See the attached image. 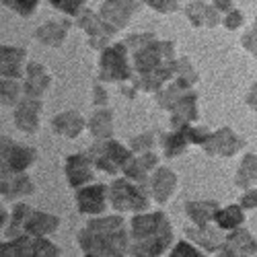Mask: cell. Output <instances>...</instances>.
<instances>
[{
    "label": "cell",
    "mask_w": 257,
    "mask_h": 257,
    "mask_svg": "<svg viewBox=\"0 0 257 257\" xmlns=\"http://www.w3.org/2000/svg\"><path fill=\"white\" fill-rule=\"evenodd\" d=\"M245 220L243 214V206H226V208H218L216 216H214V222H216L218 228L222 230H234L239 228Z\"/></svg>",
    "instance_id": "29"
},
{
    "label": "cell",
    "mask_w": 257,
    "mask_h": 257,
    "mask_svg": "<svg viewBox=\"0 0 257 257\" xmlns=\"http://www.w3.org/2000/svg\"><path fill=\"white\" fill-rule=\"evenodd\" d=\"M0 58H3V78H21V74H23L25 50L3 46L0 48Z\"/></svg>",
    "instance_id": "23"
},
{
    "label": "cell",
    "mask_w": 257,
    "mask_h": 257,
    "mask_svg": "<svg viewBox=\"0 0 257 257\" xmlns=\"http://www.w3.org/2000/svg\"><path fill=\"white\" fill-rule=\"evenodd\" d=\"M175 187H177V177L171 169L159 167L153 173V177H151V196L159 204H165L171 196H173Z\"/></svg>",
    "instance_id": "17"
},
{
    "label": "cell",
    "mask_w": 257,
    "mask_h": 257,
    "mask_svg": "<svg viewBox=\"0 0 257 257\" xmlns=\"http://www.w3.org/2000/svg\"><path fill=\"white\" fill-rule=\"evenodd\" d=\"M31 214V208L27 204H17L11 212V216H9V228H7V237L15 239L19 237L21 232H23V226H25V220L27 216Z\"/></svg>",
    "instance_id": "33"
},
{
    "label": "cell",
    "mask_w": 257,
    "mask_h": 257,
    "mask_svg": "<svg viewBox=\"0 0 257 257\" xmlns=\"http://www.w3.org/2000/svg\"><path fill=\"white\" fill-rule=\"evenodd\" d=\"M241 206L243 208H247V210H253V208H257V189H247L245 194H243V198H241Z\"/></svg>",
    "instance_id": "43"
},
{
    "label": "cell",
    "mask_w": 257,
    "mask_h": 257,
    "mask_svg": "<svg viewBox=\"0 0 257 257\" xmlns=\"http://www.w3.org/2000/svg\"><path fill=\"white\" fill-rule=\"evenodd\" d=\"M125 46L132 50L134 58V89L159 91L171 76H175L177 60L173 41H161L151 33H140L127 37Z\"/></svg>",
    "instance_id": "1"
},
{
    "label": "cell",
    "mask_w": 257,
    "mask_h": 257,
    "mask_svg": "<svg viewBox=\"0 0 257 257\" xmlns=\"http://www.w3.org/2000/svg\"><path fill=\"white\" fill-rule=\"evenodd\" d=\"M241 148H243V140L230 127H222V130L210 134L208 140L204 142V151L210 157H232Z\"/></svg>",
    "instance_id": "11"
},
{
    "label": "cell",
    "mask_w": 257,
    "mask_h": 257,
    "mask_svg": "<svg viewBox=\"0 0 257 257\" xmlns=\"http://www.w3.org/2000/svg\"><path fill=\"white\" fill-rule=\"evenodd\" d=\"M0 187H3V198H7V200H15V198H21V196L33 194V183H31L29 175H25L23 171L17 173V171L3 169V181H0Z\"/></svg>",
    "instance_id": "16"
},
{
    "label": "cell",
    "mask_w": 257,
    "mask_h": 257,
    "mask_svg": "<svg viewBox=\"0 0 257 257\" xmlns=\"http://www.w3.org/2000/svg\"><path fill=\"white\" fill-rule=\"evenodd\" d=\"M234 185L249 189L253 185H257V157L255 155H245L241 161V167L237 171V177H234Z\"/></svg>",
    "instance_id": "31"
},
{
    "label": "cell",
    "mask_w": 257,
    "mask_h": 257,
    "mask_svg": "<svg viewBox=\"0 0 257 257\" xmlns=\"http://www.w3.org/2000/svg\"><path fill=\"white\" fill-rule=\"evenodd\" d=\"M185 234L194 243L202 245L204 251H210V253L212 251H218L220 245H222V241H224L220 234H218V230L212 228L210 224L208 226H187L185 228Z\"/></svg>",
    "instance_id": "24"
},
{
    "label": "cell",
    "mask_w": 257,
    "mask_h": 257,
    "mask_svg": "<svg viewBox=\"0 0 257 257\" xmlns=\"http://www.w3.org/2000/svg\"><path fill=\"white\" fill-rule=\"evenodd\" d=\"M111 119H113V115H111V111H107V109L95 113L93 119L89 121L91 134H93L97 140L111 138V134H113V121H111Z\"/></svg>",
    "instance_id": "32"
},
{
    "label": "cell",
    "mask_w": 257,
    "mask_h": 257,
    "mask_svg": "<svg viewBox=\"0 0 257 257\" xmlns=\"http://www.w3.org/2000/svg\"><path fill=\"white\" fill-rule=\"evenodd\" d=\"M89 157L93 159L95 167L105 171V173H117L119 169L125 167V163L132 159V153L127 148L111 138H105V140H99L91 151H89Z\"/></svg>",
    "instance_id": "5"
},
{
    "label": "cell",
    "mask_w": 257,
    "mask_h": 257,
    "mask_svg": "<svg viewBox=\"0 0 257 257\" xmlns=\"http://www.w3.org/2000/svg\"><path fill=\"white\" fill-rule=\"evenodd\" d=\"M3 5L9 7L11 11L19 13L21 17H29V15H33V11L37 9L39 0H3Z\"/></svg>",
    "instance_id": "35"
},
{
    "label": "cell",
    "mask_w": 257,
    "mask_h": 257,
    "mask_svg": "<svg viewBox=\"0 0 257 257\" xmlns=\"http://www.w3.org/2000/svg\"><path fill=\"white\" fill-rule=\"evenodd\" d=\"M93 93H95V97H93V103H95V105H105V103H107V93L99 87V84L93 89Z\"/></svg>",
    "instance_id": "44"
},
{
    "label": "cell",
    "mask_w": 257,
    "mask_h": 257,
    "mask_svg": "<svg viewBox=\"0 0 257 257\" xmlns=\"http://www.w3.org/2000/svg\"><path fill=\"white\" fill-rule=\"evenodd\" d=\"M99 78L105 82H125L134 80V72L127 64V46L113 44L101 50L99 60Z\"/></svg>",
    "instance_id": "4"
},
{
    "label": "cell",
    "mask_w": 257,
    "mask_h": 257,
    "mask_svg": "<svg viewBox=\"0 0 257 257\" xmlns=\"http://www.w3.org/2000/svg\"><path fill=\"white\" fill-rule=\"evenodd\" d=\"M169 111H171V125H173L175 130L196 121L198 119V95L196 93L183 95Z\"/></svg>",
    "instance_id": "19"
},
{
    "label": "cell",
    "mask_w": 257,
    "mask_h": 257,
    "mask_svg": "<svg viewBox=\"0 0 257 257\" xmlns=\"http://www.w3.org/2000/svg\"><path fill=\"white\" fill-rule=\"evenodd\" d=\"M218 212V202H189L185 204L187 218L196 226H208Z\"/></svg>",
    "instance_id": "27"
},
{
    "label": "cell",
    "mask_w": 257,
    "mask_h": 257,
    "mask_svg": "<svg viewBox=\"0 0 257 257\" xmlns=\"http://www.w3.org/2000/svg\"><path fill=\"white\" fill-rule=\"evenodd\" d=\"M0 255L11 257V255H60V249L50 243L46 237H33V234H19V237L7 241L0 245Z\"/></svg>",
    "instance_id": "7"
},
{
    "label": "cell",
    "mask_w": 257,
    "mask_h": 257,
    "mask_svg": "<svg viewBox=\"0 0 257 257\" xmlns=\"http://www.w3.org/2000/svg\"><path fill=\"white\" fill-rule=\"evenodd\" d=\"M68 29H70V21H48L35 31V37L46 46H60Z\"/></svg>",
    "instance_id": "26"
},
{
    "label": "cell",
    "mask_w": 257,
    "mask_h": 257,
    "mask_svg": "<svg viewBox=\"0 0 257 257\" xmlns=\"http://www.w3.org/2000/svg\"><path fill=\"white\" fill-rule=\"evenodd\" d=\"M48 3H50L54 9L66 13V15H70V17H74V15L80 13L84 0H48Z\"/></svg>",
    "instance_id": "36"
},
{
    "label": "cell",
    "mask_w": 257,
    "mask_h": 257,
    "mask_svg": "<svg viewBox=\"0 0 257 257\" xmlns=\"http://www.w3.org/2000/svg\"><path fill=\"white\" fill-rule=\"evenodd\" d=\"M241 23H243V13L241 11H228V15H226V19H224V27L226 29H237V27H241Z\"/></svg>",
    "instance_id": "42"
},
{
    "label": "cell",
    "mask_w": 257,
    "mask_h": 257,
    "mask_svg": "<svg viewBox=\"0 0 257 257\" xmlns=\"http://www.w3.org/2000/svg\"><path fill=\"white\" fill-rule=\"evenodd\" d=\"M247 103L253 107V111L257 113V82L253 84V89H251L249 95H247Z\"/></svg>",
    "instance_id": "45"
},
{
    "label": "cell",
    "mask_w": 257,
    "mask_h": 257,
    "mask_svg": "<svg viewBox=\"0 0 257 257\" xmlns=\"http://www.w3.org/2000/svg\"><path fill=\"white\" fill-rule=\"evenodd\" d=\"M76 25L82 29V31H87L89 35V46L93 50H105L107 44H109V39L113 37V33L117 31L115 27H111L107 21L101 17V15H95L91 11L87 13H82L76 21Z\"/></svg>",
    "instance_id": "8"
},
{
    "label": "cell",
    "mask_w": 257,
    "mask_h": 257,
    "mask_svg": "<svg viewBox=\"0 0 257 257\" xmlns=\"http://www.w3.org/2000/svg\"><path fill=\"white\" fill-rule=\"evenodd\" d=\"M76 206L78 212L84 214V216H99V214L105 212L107 206V185L95 183V185H87L80 187L76 194Z\"/></svg>",
    "instance_id": "10"
},
{
    "label": "cell",
    "mask_w": 257,
    "mask_h": 257,
    "mask_svg": "<svg viewBox=\"0 0 257 257\" xmlns=\"http://www.w3.org/2000/svg\"><path fill=\"white\" fill-rule=\"evenodd\" d=\"M157 163H159V157L153 151L140 153L138 157H132L130 161L125 163L123 173H125L127 179H132L136 183H144L148 179V175L153 173V169L157 167Z\"/></svg>",
    "instance_id": "18"
},
{
    "label": "cell",
    "mask_w": 257,
    "mask_h": 257,
    "mask_svg": "<svg viewBox=\"0 0 257 257\" xmlns=\"http://www.w3.org/2000/svg\"><path fill=\"white\" fill-rule=\"evenodd\" d=\"M39 111H41V103L37 97L21 99L15 109V123L19 130H23L27 134L37 132L39 130Z\"/></svg>",
    "instance_id": "15"
},
{
    "label": "cell",
    "mask_w": 257,
    "mask_h": 257,
    "mask_svg": "<svg viewBox=\"0 0 257 257\" xmlns=\"http://www.w3.org/2000/svg\"><path fill=\"white\" fill-rule=\"evenodd\" d=\"M187 144H189V140H187V136H185L183 127H177L175 132L165 134V136L161 138V146H163V153H165L167 159L179 157V155L185 151V148H187Z\"/></svg>",
    "instance_id": "30"
},
{
    "label": "cell",
    "mask_w": 257,
    "mask_h": 257,
    "mask_svg": "<svg viewBox=\"0 0 257 257\" xmlns=\"http://www.w3.org/2000/svg\"><path fill=\"white\" fill-rule=\"evenodd\" d=\"M109 202L117 212H144L148 208V198L144 191L132 183V179H117L109 187Z\"/></svg>",
    "instance_id": "6"
},
{
    "label": "cell",
    "mask_w": 257,
    "mask_h": 257,
    "mask_svg": "<svg viewBox=\"0 0 257 257\" xmlns=\"http://www.w3.org/2000/svg\"><path fill=\"white\" fill-rule=\"evenodd\" d=\"M50 82H52V76L48 74V70L41 66V64L31 62L29 66H27V72H25V84H23L25 95L39 99L41 95L48 91Z\"/></svg>",
    "instance_id": "20"
},
{
    "label": "cell",
    "mask_w": 257,
    "mask_h": 257,
    "mask_svg": "<svg viewBox=\"0 0 257 257\" xmlns=\"http://www.w3.org/2000/svg\"><path fill=\"white\" fill-rule=\"evenodd\" d=\"M151 9L159 13H175L177 11V0H142Z\"/></svg>",
    "instance_id": "39"
},
{
    "label": "cell",
    "mask_w": 257,
    "mask_h": 257,
    "mask_svg": "<svg viewBox=\"0 0 257 257\" xmlns=\"http://www.w3.org/2000/svg\"><path fill=\"white\" fill-rule=\"evenodd\" d=\"M153 146H155V134H142L138 138H132V142H130L132 153H136V155L153 151Z\"/></svg>",
    "instance_id": "37"
},
{
    "label": "cell",
    "mask_w": 257,
    "mask_h": 257,
    "mask_svg": "<svg viewBox=\"0 0 257 257\" xmlns=\"http://www.w3.org/2000/svg\"><path fill=\"white\" fill-rule=\"evenodd\" d=\"M93 169H95V163L89 155H72L66 159V179L70 183V187H82L87 185L91 179H93Z\"/></svg>",
    "instance_id": "14"
},
{
    "label": "cell",
    "mask_w": 257,
    "mask_h": 257,
    "mask_svg": "<svg viewBox=\"0 0 257 257\" xmlns=\"http://www.w3.org/2000/svg\"><path fill=\"white\" fill-rule=\"evenodd\" d=\"M189 89H191V87H189L187 82L175 78L173 84H169V87H163V89L157 91V103L163 107V109H171V107H173L183 95L189 93Z\"/></svg>",
    "instance_id": "28"
},
{
    "label": "cell",
    "mask_w": 257,
    "mask_h": 257,
    "mask_svg": "<svg viewBox=\"0 0 257 257\" xmlns=\"http://www.w3.org/2000/svg\"><path fill=\"white\" fill-rule=\"evenodd\" d=\"M202 253H198V249L194 247V245H189V243H185V241H181V243H177L175 247H173V251H171V257H200Z\"/></svg>",
    "instance_id": "40"
},
{
    "label": "cell",
    "mask_w": 257,
    "mask_h": 257,
    "mask_svg": "<svg viewBox=\"0 0 257 257\" xmlns=\"http://www.w3.org/2000/svg\"><path fill=\"white\" fill-rule=\"evenodd\" d=\"M183 130H185V136H187L189 144H202V146H204V142H206V140H208V136H210V132H206L204 127L191 125V123L183 125Z\"/></svg>",
    "instance_id": "38"
},
{
    "label": "cell",
    "mask_w": 257,
    "mask_h": 257,
    "mask_svg": "<svg viewBox=\"0 0 257 257\" xmlns=\"http://www.w3.org/2000/svg\"><path fill=\"white\" fill-rule=\"evenodd\" d=\"M232 3L234 0H214V7H216L218 11H230V7H232Z\"/></svg>",
    "instance_id": "46"
},
{
    "label": "cell",
    "mask_w": 257,
    "mask_h": 257,
    "mask_svg": "<svg viewBox=\"0 0 257 257\" xmlns=\"http://www.w3.org/2000/svg\"><path fill=\"white\" fill-rule=\"evenodd\" d=\"M15 80L17 78H3V105H19L21 101V87Z\"/></svg>",
    "instance_id": "34"
},
{
    "label": "cell",
    "mask_w": 257,
    "mask_h": 257,
    "mask_svg": "<svg viewBox=\"0 0 257 257\" xmlns=\"http://www.w3.org/2000/svg\"><path fill=\"white\" fill-rule=\"evenodd\" d=\"M138 5L136 0H105L103 7H101V17L115 29H123L130 19L134 17Z\"/></svg>",
    "instance_id": "13"
},
{
    "label": "cell",
    "mask_w": 257,
    "mask_h": 257,
    "mask_svg": "<svg viewBox=\"0 0 257 257\" xmlns=\"http://www.w3.org/2000/svg\"><path fill=\"white\" fill-rule=\"evenodd\" d=\"M84 119L76 111H64L52 119V130L64 138H76L84 130Z\"/></svg>",
    "instance_id": "22"
},
{
    "label": "cell",
    "mask_w": 257,
    "mask_h": 257,
    "mask_svg": "<svg viewBox=\"0 0 257 257\" xmlns=\"http://www.w3.org/2000/svg\"><path fill=\"white\" fill-rule=\"evenodd\" d=\"M0 155H3V169L17 171V173L27 171L37 161V151L35 148L15 144L7 136H3V142H0Z\"/></svg>",
    "instance_id": "9"
},
{
    "label": "cell",
    "mask_w": 257,
    "mask_h": 257,
    "mask_svg": "<svg viewBox=\"0 0 257 257\" xmlns=\"http://www.w3.org/2000/svg\"><path fill=\"white\" fill-rule=\"evenodd\" d=\"M243 48L257 58V21H255V25L243 35Z\"/></svg>",
    "instance_id": "41"
},
{
    "label": "cell",
    "mask_w": 257,
    "mask_h": 257,
    "mask_svg": "<svg viewBox=\"0 0 257 257\" xmlns=\"http://www.w3.org/2000/svg\"><path fill=\"white\" fill-rule=\"evenodd\" d=\"M173 241V228L163 212L138 214L132 218V243L127 253L130 255H161L169 249Z\"/></svg>",
    "instance_id": "3"
},
{
    "label": "cell",
    "mask_w": 257,
    "mask_h": 257,
    "mask_svg": "<svg viewBox=\"0 0 257 257\" xmlns=\"http://www.w3.org/2000/svg\"><path fill=\"white\" fill-rule=\"evenodd\" d=\"M218 255L222 257H243V255H257V241L251 237V232L245 228H234L230 234H226Z\"/></svg>",
    "instance_id": "12"
},
{
    "label": "cell",
    "mask_w": 257,
    "mask_h": 257,
    "mask_svg": "<svg viewBox=\"0 0 257 257\" xmlns=\"http://www.w3.org/2000/svg\"><path fill=\"white\" fill-rule=\"evenodd\" d=\"M58 226H60V218L58 216L31 210V214L25 220L23 232L25 234H33V237H48V234H52L54 230H58Z\"/></svg>",
    "instance_id": "21"
},
{
    "label": "cell",
    "mask_w": 257,
    "mask_h": 257,
    "mask_svg": "<svg viewBox=\"0 0 257 257\" xmlns=\"http://www.w3.org/2000/svg\"><path fill=\"white\" fill-rule=\"evenodd\" d=\"M185 15L187 19L194 23L196 27H216L218 25V9L216 7H210V5H204V3H194L185 9Z\"/></svg>",
    "instance_id": "25"
},
{
    "label": "cell",
    "mask_w": 257,
    "mask_h": 257,
    "mask_svg": "<svg viewBox=\"0 0 257 257\" xmlns=\"http://www.w3.org/2000/svg\"><path fill=\"white\" fill-rule=\"evenodd\" d=\"M78 245L84 255H125L130 249L125 222L121 216L91 220L78 232Z\"/></svg>",
    "instance_id": "2"
}]
</instances>
